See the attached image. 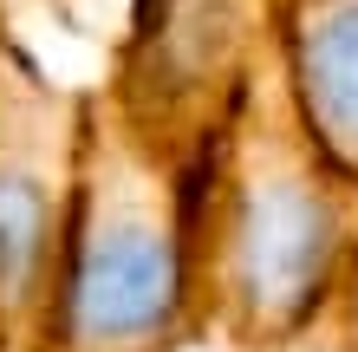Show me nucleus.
Wrapping results in <instances>:
<instances>
[{
    "instance_id": "1",
    "label": "nucleus",
    "mask_w": 358,
    "mask_h": 352,
    "mask_svg": "<svg viewBox=\"0 0 358 352\" xmlns=\"http://www.w3.org/2000/svg\"><path fill=\"white\" fill-rule=\"evenodd\" d=\"M196 339L280 352L339 300L358 261V176L320 143L261 52L241 105L196 163Z\"/></svg>"
},
{
    "instance_id": "2",
    "label": "nucleus",
    "mask_w": 358,
    "mask_h": 352,
    "mask_svg": "<svg viewBox=\"0 0 358 352\" xmlns=\"http://www.w3.org/2000/svg\"><path fill=\"white\" fill-rule=\"evenodd\" d=\"M196 163L131 131L92 85L85 170L46 352L196 346Z\"/></svg>"
},
{
    "instance_id": "3",
    "label": "nucleus",
    "mask_w": 358,
    "mask_h": 352,
    "mask_svg": "<svg viewBox=\"0 0 358 352\" xmlns=\"http://www.w3.org/2000/svg\"><path fill=\"white\" fill-rule=\"evenodd\" d=\"M92 78H59L0 27V352H46L85 170Z\"/></svg>"
},
{
    "instance_id": "4",
    "label": "nucleus",
    "mask_w": 358,
    "mask_h": 352,
    "mask_svg": "<svg viewBox=\"0 0 358 352\" xmlns=\"http://www.w3.org/2000/svg\"><path fill=\"white\" fill-rule=\"evenodd\" d=\"M273 46V0H131L92 85L131 131L202 163Z\"/></svg>"
},
{
    "instance_id": "5",
    "label": "nucleus",
    "mask_w": 358,
    "mask_h": 352,
    "mask_svg": "<svg viewBox=\"0 0 358 352\" xmlns=\"http://www.w3.org/2000/svg\"><path fill=\"white\" fill-rule=\"evenodd\" d=\"M273 46L306 124L358 176V0H273Z\"/></svg>"
},
{
    "instance_id": "6",
    "label": "nucleus",
    "mask_w": 358,
    "mask_h": 352,
    "mask_svg": "<svg viewBox=\"0 0 358 352\" xmlns=\"http://www.w3.org/2000/svg\"><path fill=\"white\" fill-rule=\"evenodd\" d=\"M20 13L52 20L59 33L85 39V46H98L104 59H111L124 20H131V0H0V27H20Z\"/></svg>"
},
{
    "instance_id": "7",
    "label": "nucleus",
    "mask_w": 358,
    "mask_h": 352,
    "mask_svg": "<svg viewBox=\"0 0 358 352\" xmlns=\"http://www.w3.org/2000/svg\"><path fill=\"white\" fill-rule=\"evenodd\" d=\"M313 333H320L332 352H358V261H352V274H345V287H339V300L313 320Z\"/></svg>"
}]
</instances>
